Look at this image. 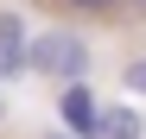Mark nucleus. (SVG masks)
Listing matches in <instances>:
<instances>
[{
	"label": "nucleus",
	"mask_w": 146,
	"mask_h": 139,
	"mask_svg": "<svg viewBox=\"0 0 146 139\" xmlns=\"http://www.w3.org/2000/svg\"><path fill=\"white\" fill-rule=\"evenodd\" d=\"M26 70L57 76V82L70 89V82H83V76H89V44H83L76 32H64V26H57V32H38V38H32V51H26Z\"/></svg>",
	"instance_id": "1"
},
{
	"label": "nucleus",
	"mask_w": 146,
	"mask_h": 139,
	"mask_svg": "<svg viewBox=\"0 0 146 139\" xmlns=\"http://www.w3.org/2000/svg\"><path fill=\"white\" fill-rule=\"evenodd\" d=\"M57 120H64L70 139H102V101H95L83 82H70L64 101H57Z\"/></svg>",
	"instance_id": "2"
},
{
	"label": "nucleus",
	"mask_w": 146,
	"mask_h": 139,
	"mask_svg": "<svg viewBox=\"0 0 146 139\" xmlns=\"http://www.w3.org/2000/svg\"><path fill=\"white\" fill-rule=\"evenodd\" d=\"M26 51H32L26 19H19V13H0V76H26Z\"/></svg>",
	"instance_id": "3"
},
{
	"label": "nucleus",
	"mask_w": 146,
	"mask_h": 139,
	"mask_svg": "<svg viewBox=\"0 0 146 139\" xmlns=\"http://www.w3.org/2000/svg\"><path fill=\"white\" fill-rule=\"evenodd\" d=\"M102 139H146V120L133 108H102Z\"/></svg>",
	"instance_id": "4"
},
{
	"label": "nucleus",
	"mask_w": 146,
	"mask_h": 139,
	"mask_svg": "<svg viewBox=\"0 0 146 139\" xmlns=\"http://www.w3.org/2000/svg\"><path fill=\"white\" fill-rule=\"evenodd\" d=\"M64 7L83 19H114V13H127V0H64Z\"/></svg>",
	"instance_id": "5"
},
{
	"label": "nucleus",
	"mask_w": 146,
	"mask_h": 139,
	"mask_svg": "<svg viewBox=\"0 0 146 139\" xmlns=\"http://www.w3.org/2000/svg\"><path fill=\"white\" fill-rule=\"evenodd\" d=\"M121 76H127V89H133V95H146V57H133Z\"/></svg>",
	"instance_id": "6"
},
{
	"label": "nucleus",
	"mask_w": 146,
	"mask_h": 139,
	"mask_svg": "<svg viewBox=\"0 0 146 139\" xmlns=\"http://www.w3.org/2000/svg\"><path fill=\"white\" fill-rule=\"evenodd\" d=\"M44 139H70V133H44Z\"/></svg>",
	"instance_id": "7"
},
{
	"label": "nucleus",
	"mask_w": 146,
	"mask_h": 139,
	"mask_svg": "<svg viewBox=\"0 0 146 139\" xmlns=\"http://www.w3.org/2000/svg\"><path fill=\"white\" fill-rule=\"evenodd\" d=\"M127 7H146V0H127Z\"/></svg>",
	"instance_id": "8"
},
{
	"label": "nucleus",
	"mask_w": 146,
	"mask_h": 139,
	"mask_svg": "<svg viewBox=\"0 0 146 139\" xmlns=\"http://www.w3.org/2000/svg\"><path fill=\"white\" fill-rule=\"evenodd\" d=\"M0 114H7V108H0Z\"/></svg>",
	"instance_id": "9"
}]
</instances>
